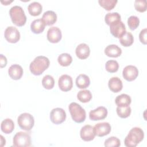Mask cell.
<instances>
[{"instance_id": "2", "label": "cell", "mask_w": 147, "mask_h": 147, "mask_svg": "<svg viewBox=\"0 0 147 147\" xmlns=\"http://www.w3.org/2000/svg\"><path fill=\"white\" fill-rule=\"evenodd\" d=\"M144 137V131L138 127H133L129 132L124 140L127 147H135L142 141Z\"/></svg>"}, {"instance_id": "25", "label": "cell", "mask_w": 147, "mask_h": 147, "mask_svg": "<svg viewBox=\"0 0 147 147\" xmlns=\"http://www.w3.org/2000/svg\"><path fill=\"white\" fill-rule=\"evenodd\" d=\"M105 21L108 25L110 26L121 21V16L117 12L108 13L105 17Z\"/></svg>"}, {"instance_id": "5", "label": "cell", "mask_w": 147, "mask_h": 147, "mask_svg": "<svg viewBox=\"0 0 147 147\" xmlns=\"http://www.w3.org/2000/svg\"><path fill=\"white\" fill-rule=\"evenodd\" d=\"M13 146L15 147H27L31 145V137L26 132L19 131L14 136L13 139Z\"/></svg>"}, {"instance_id": "6", "label": "cell", "mask_w": 147, "mask_h": 147, "mask_svg": "<svg viewBox=\"0 0 147 147\" xmlns=\"http://www.w3.org/2000/svg\"><path fill=\"white\" fill-rule=\"evenodd\" d=\"M17 122L21 129L26 131H30L34 126V119L32 115L24 113L18 116Z\"/></svg>"}, {"instance_id": "33", "label": "cell", "mask_w": 147, "mask_h": 147, "mask_svg": "<svg viewBox=\"0 0 147 147\" xmlns=\"http://www.w3.org/2000/svg\"><path fill=\"white\" fill-rule=\"evenodd\" d=\"M105 68L107 71L110 73L117 72L119 68L118 63L116 60H108L105 64Z\"/></svg>"}, {"instance_id": "29", "label": "cell", "mask_w": 147, "mask_h": 147, "mask_svg": "<svg viewBox=\"0 0 147 147\" xmlns=\"http://www.w3.org/2000/svg\"><path fill=\"white\" fill-rule=\"evenodd\" d=\"M77 98L80 102L82 103H87L92 99V94L90 90H80L77 94Z\"/></svg>"}, {"instance_id": "18", "label": "cell", "mask_w": 147, "mask_h": 147, "mask_svg": "<svg viewBox=\"0 0 147 147\" xmlns=\"http://www.w3.org/2000/svg\"><path fill=\"white\" fill-rule=\"evenodd\" d=\"M110 90L114 92H118L122 89L123 84L122 80L118 77L111 78L108 82Z\"/></svg>"}, {"instance_id": "37", "label": "cell", "mask_w": 147, "mask_h": 147, "mask_svg": "<svg viewBox=\"0 0 147 147\" xmlns=\"http://www.w3.org/2000/svg\"><path fill=\"white\" fill-rule=\"evenodd\" d=\"M146 33H147V29H146V28H145L141 30L140 34H139V38H140L141 42L145 45H146L147 43Z\"/></svg>"}, {"instance_id": "20", "label": "cell", "mask_w": 147, "mask_h": 147, "mask_svg": "<svg viewBox=\"0 0 147 147\" xmlns=\"http://www.w3.org/2000/svg\"><path fill=\"white\" fill-rule=\"evenodd\" d=\"M46 24L41 18L34 20L30 24V29L35 34L42 33L45 27Z\"/></svg>"}, {"instance_id": "40", "label": "cell", "mask_w": 147, "mask_h": 147, "mask_svg": "<svg viewBox=\"0 0 147 147\" xmlns=\"http://www.w3.org/2000/svg\"><path fill=\"white\" fill-rule=\"evenodd\" d=\"M12 2H13V1H1V2L2 3H3V5H9V3H11Z\"/></svg>"}, {"instance_id": "24", "label": "cell", "mask_w": 147, "mask_h": 147, "mask_svg": "<svg viewBox=\"0 0 147 147\" xmlns=\"http://www.w3.org/2000/svg\"><path fill=\"white\" fill-rule=\"evenodd\" d=\"M28 9L31 16H37L41 14L42 10V6L38 2H33L29 5Z\"/></svg>"}, {"instance_id": "27", "label": "cell", "mask_w": 147, "mask_h": 147, "mask_svg": "<svg viewBox=\"0 0 147 147\" xmlns=\"http://www.w3.org/2000/svg\"><path fill=\"white\" fill-rule=\"evenodd\" d=\"M120 43L124 47H129L134 42V37L130 32H126L120 38Z\"/></svg>"}, {"instance_id": "35", "label": "cell", "mask_w": 147, "mask_h": 147, "mask_svg": "<svg viewBox=\"0 0 147 147\" xmlns=\"http://www.w3.org/2000/svg\"><path fill=\"white\" fill-rule=\"evenodd\" d=\"M121 145L120 140L116 137H110L106 139L105 141V146L107 147H118Z\"/></svg>"}, {"instance_id": "19", "label": "cell", "mask_w": 147, "mask_h": 147, "mask_svg": "<svg viewBox=\"0 0 147 147\" xmlns=\"http://www.w3.org/2000/svg\"><path fill=\"white\" fill-rule=\"evenodd\" d=\"M105 53L109 57H117L122 53V49L115 44L109 45L105 49Z\"/></svg>"}, {"instance_id": "36", "label": "cell", "mask_w": 147, "mask_h": 147, "mask_svg": "<svg viewBox=\"0 0 147 147\" xmlns=\"http://www.w3.org/2000/svg\"><path fill=\"white\" fill-rule=\"evenodd\" d=\"M146 0H136L134 2V7L136 10L140 12H144L146 10Z\"/></svg>"}, {"instance_id": "22", "label": "cell", "mask_w": 147, "mask_h": 147, "mask_svg": "<svg viewBox=\"0 0 147 147\" xmlns=\"http://www.w3.org/2000/svg\"><path fill=\"white\" fill-rule=\"evenodd\" d=\"M90 84V78L85 74H80L76 79V84L79 88H86L89 86Z\"/></svg>"}, {"instance_id": "15", "label": "cell", "mask_w": 147, "mask_h": 147, "mask_svg": "<svg viewBox=\"0 0 147 147\" xmlns=\"http://www.w3.org/2000/svg\"><path fill=\"white\" fill-rule=\"evenodd\" d=\"M110 30L113 36L119 38L126 32L125 25L121 21L110 25Z\"/></svg>"}, {"instance_id": "30", "label": "cell", "mask_w": 147, "mask_h": 147, "mask_svg": "<svg viewBox=\"0 0 147 147\" xmlns=\"http://www.w3.org/2000/svg\"><path fill=\"white\" fill-rule=\"evenodd\" d=\"M117 113L118 115L122 118H126L128 117L131 114V108L129 106H117Z\"/></svg>"}, {"instance_id": "10", "label": "cell", "mask_w": 147, "mask_h": 147, "mask_svg": "<svg viewBox=\"0 0 147 147\" xmlns=\"http://www.w3.org/2000/svg\"><path fill=\"white\" fill-rule=\"evenodd\" d=\"M58 85L59 88L64 92L71 90L73 86V81L71 76L64 74L62 75L59 79Z\"/></svg>"}, {"instance_id": "1", "label": "cell", "mask_w": 147, "mask_h": 147, "mask_svg": "<svg viewBox=\"0 0 147 147\" xmlns=\"http://www.w3.org/2000/svg\"><path fill=\"white\" fill-rule=\"evenodd\" d=\"M50 61L48 57L44 56H37L29 65L32 74L34 75H40L49 66Z\"/></svg>"}, {"instance_id": "13", "label": "cell", "mask_w": 147, "mask_h": 147, "mask_svg": "<svg viewBox=\"0 0 147 147\" xmlns=\"http://www.w3.org/2000/svg\"><path fill=\"white\" fill-rule=\"evenodd\" d=\"M80 135L81 138L84 141H90L93 140L95 136L94 127L90 125H84L81 128Z\"/></svg>"}, {"instance_id": "28", "label": "cell", "mask_w": 147, "mask_h": 147, "mask_svg": "<svg viewBox=\"0 0 147 147\" xmlns=\"http://www.w3.org/2000/svg\"><path fill=\"white\" fill-rule=\"evenodd\" d=\"M57 61L60 65L63 67H67L71 64L72 61V57L69 54L67 53H63L58 56Z\"/></svg>"}, {"instance_id": "31", "label": "cell", "mask_w": 147, "mask_h": 147, "mask_svg": "<svg viewBox=\"0 0 147 147\" xmlns=\"http://www.w3.org/2000/svg\"><path fill=\"white\" fill-rule=\"evenodd\" d=\"M42 85L45 89H52L55 85L54 78L49 75H47L44 76L42 80Z\"/></svg>"}, {"instance_id": "26", "label": "cell", "mask_w": 147, "mask_h": 147, "mask_svg": "<svg viewBox=\"0 0 147 147\" xmlns=\"http://www.w3.org/2000/svg\"><path fill=\"white\" fill-rule=\"evenodd\" d=\"M115 102L118 106H127L131 103V99L127 94H122L116 97Z\"/></svg>"}, {"instance_id": "11", "label": "cell", "mask_w": 147, "mask_h": 147, "mask_svg": "<svg viewBox=\"0 0 147 147\" xmlns=\"http://www.w3.org/2000/svg\"><path fill=\"white\" fill-rule=\"evenodd\" d=\"M138 75V70L136 66L129 65L126 66L122 71V76L123 78L131 82L135 80Z\"/></svg>"}, {"instance_id": "12", "label": "cell", "mask_w": 147, "mask_h": 147, "mask_svg": "<svg viewBox=\"0 0 147 147\" xmlns=\"http://www.w3.org/2000/svg\"><path fill=\"white\" fill-rule=\"evenodd\" d=\"M107 115V110L103 106H99L95 109L91 110L89 117L91 120L99 121L104 119Z\"/></svg>"}, {"instance_id": "8", "label": "cell", "mask_w": 147, "mask_h": 147, "mask_svg": "<svg viewBox=\"0 0 147 147\" xmlns=\"http://www.w3.org/2000/svg\"><path fill=\"white\" fill-rule=\"evenodd\" d=\"M5 38L10 43H16L20 40V33L14 26H8L5 30Z\"/></svg>"}, {"instance_id": "14", "label": "cell", "mask_w": 147, "mask_h": 147, "mask_svg": "<svg viewBox=\"0 0 147 147\" xmlns=\"http://www.w3.org/2000/svg\"><path fill=\"white\" fill-rule=\"evenodd\" d=\"M47 37L49 42L52 43H57L61 39L62 34L61 30L56 26L51 27L47 32Z\"/></svg>"}, {"instance_id": "39", "label": "cell", "mask_w": 147, "mask_h": 147, "mask_svg": "<svg viewBox=\"0 0 147 147\" xmlns=\"http://www.w3.org/2000/svg\"><path fill=\"white\" fill-rule=\"evenodd\" d=\"M0 137H1V146H3L6 144V140L2 135H1Z\"/></svg>"}, {"instance_id": "3", "label": "cell", "mask_w": 147, "mask_h": 147, "mask_svg": "<svg viewBox=\"0 0 147 147\" xmlns=\"http://www.w3.org/2000/svg\"><path fill=\"white\" fill-rule=\"evenodd\" d=\"M11 20L14 24L18 26L24 25L26 21V17L23 9L20 6H14L9 10Z\"/></svg>"}, {"instance_id": "7", "label": "cell", "mask_w": 147, "mask_h": 147, "mask_svg": "<svg viewBox=\"0 0 147 147\" xmlns=\"http://www.w3.org/2000/svg\"><path fill=\"white\" fill-rule=\"evenodd\" d=\"M65 111L61 108H55L50 113L51 121L55 124L58 125L63 123L65 120Z\"/></svg>"}, {"instance_id": "32", "label": "cell", "mask_w": 147, "mask_h": 147, "mask_svg": "<svg viewBox=\"0 0 147 147\" xmlns=\"http://www.w3.org/2000/svg\"><path fill=\"white\" fill-rule=\"evenodd\" d=\"M117 0H99L98 2L102 7L107 11L112 10L117 3Z\"/></svg>"}, {"instance_id": "34", "label": "cell", "mask_w": 147, "mask_h": 147, "mask_svg": "<svg viewBox=\"0 0 147 147\" xmlns=\"http://www.w3.org/2000/svg\"><path fill=\"white\" fill-rule=\"evenodd\" d=\"M127 24L131 30H135L140 25V20L136 16H131L127 19Z\"/></svg>"}, {"instance_id": "9", "label": "cell", "mask_w": 147, "mask_h": 147, "mask_svg": "<svg viewBox=\"0 0 147 147\" xmlns=\"http://www.w3.org/2000/svg\"><path fill=\"white\" fill-rule=\"evenodd\" d=\"M111 130V125L108 122H99L94 126V131L95 136L103 137L109 134Z\"/></svg>"}, {"instance_id": "23", "label": "cell", "mask_w": 147, "mask_h": 147, "mask_svg": "<svg viewBox=\"0 0 147 147\" xmlns=\"http://www.w3.org/2000/svg\"><path fill=\"white\" fill-rule=\"evenodd\" d=\"M1 129L5 134L11 133L14 129V122L10 118L5 119L1 122Z\"/></svg>"}, {"instance_id": "17", "label": "cell", "mask_w": 147, "mask_h": 147, "mask_svg": "<svg viewBox=\"0 0 147 147\" xmlns=\"http://www.w3.org/2000/svg\"><path fill=\"white\" fill-rule=\"evenodd\" d=\"M23 72L24 71L22 67L17 64L11 65L8 69L9 76L14 80L20 79L23 75Z\"/></svg>"}, {"instance_id": "21", "label": "cell", "mask_w": 147, "mask_h": 147, "mask_svg": "<svg viewBox=\"0 0 147 147\" xmlns=\"http://www.w3.org/2000/svg\"><path fill=\"white\" fill-rule=\"evenodd\" d=\"M41 19L46 25H52L56 22L57 15L53 11L48 10L44 13Z\"/></svg>"}, {"instance_id": "16", "label": "cell", "mask_w": 147, "mask_h": 147, "mask_svg": "<svg viewBox=\"0 0 147 147\" xmlns=\"http://www.w3.org/2000/svg\"><path fill=\"white\" fill-rule=\"evenodd\" d=\"M75 53L79 59L83 60L87 59L89 56L90 49L87 44L81 43L76 47Z\"/></svg>"}, {"instance_id": "38", "label": "cell", "mask_w": 147, "mask_h": 147, "mask_svg": "<svg viewBox=\"0 0 147 147\" xmlns=\"http://www.w3.org/2000/svg\"><path fill=\"white\" fill-rule=\"evenodd\" d=\"M7 64L6 57L2 54L0 55V67L1 68L5 67Z\"/></svg>"}, {"instance_id": "4", "label": "cell", "mask_w": 147, "mask_h": 147, "mask_svg": "<svg viewBox=\"0 0 147 147\" xmlns=\"http://www.w3.org/2000/svg\"><path fill=\"white\" fill-rule=\"evenodd\" d=\"M69 111L72 119L76 123L83 122L86 117V113L84 109L76 102H72L69 104Z\"/></svg>"}]
</instances>
